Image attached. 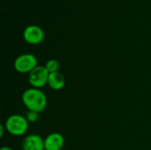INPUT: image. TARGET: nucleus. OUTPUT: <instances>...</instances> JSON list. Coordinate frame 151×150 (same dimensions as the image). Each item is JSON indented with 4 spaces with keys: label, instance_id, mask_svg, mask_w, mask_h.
<instances>
[{
    "label": "nucleus",
    "instance_id": "10",
    "mask_svg": "<svg viewBox=\"0 0 151 150\" xmlns=\"http://www.w3.org/2000/svg\"><path fill=\"white\" fill-rule=\"evenodd\" d=\"M26 118H27V120L29 123H35V122H36L37 119H38V113H37V112H35V111H28V112L27 113Z\"/></svg>",
    "mask_w": 151,
    "mask_h": 150
},
{
    "label": "nucleus",
    "instance_id": "7",
    "mask_svg": "<svg viewBox=\"0 0 151 150\" xmlns=\"http://www.w3.org/2000/svg\"><path fill=\"white\" fill-rule=\"evenodd\" d=\"M23 150H45L44 140L38 134H29L26 136L21 143Z\"/></svg>",
    "mask_w": 151,
    "mask_h": 150
},
{
    "label": "nucleus",
    "instance_id": "8",
    "mask_svg": "<svg viewBox=\"0 0 151 150\" xmlns=\"http://www.w3.org/2000/svg\"><path fill=\"white\" fill-rule=\"evenodd\" d=\"M65 79L61 72H56L50 73L48 79V86L51 89L60 90L65 87Z\"/></svg>",
    "mask_w": 151,
    "mask_h": 150
},
{
    "label": "nucleus",
    "instance_id": "6",
    "mask_svg": "<svg viewBox=\"0 0 151 150\" xmlns=\"http://www.w3.org/2000/svg\"><path fill=\"white\" fill-rule=\"evenodd\" d=\"M65 146V138L59 133H51L44 139L45 150H62Z\"/></svg>",
    "mask_w": 151,
    "mask_h": 150
},
{
    "label": "nucleus",
    "instance_id": "9",
    "mask_svg": "<svg viewBox=\"0 0 151 150\" xmlns=\"http://www.w3.org/2000/svg\"><path fill=\"white\" fill-rule=\"evenodd\" d=\"M45 68L50 73L58 72L59 70V63L56 59H50L45 64Z\"/></svg>",
    "mask_w": 151,
    "mask_h": 150
},
{
    "label": "nucleus",
    "instance_id": "2",
    "mask_svg": "<svg viewBox=\"0 0 151 150\" xmlns=\"http://www.w3.org/2000/svg\"><path fill=\"white\" fill-rule=\"evenodd\" d=\"M29 122L27 120L26 117L19 114H14L10 116L4 124L6 131L14 136L24 135L28 129Z\"/></svg>",
    "mask_w": 151,
    "mask_h": 150
},
{
    "label": "nucleus",
    "instance_id": "5",
    "mask_svg": "<svg viewBox=\"0 0 151 150\" xmlns=\"http://www.w3.org/2000/svg\"><path fill=\"white\" fill-rule=\"evenodd\" d=\"M24 40L32 45L41 43L44 39V32L42 27L35 25H30L27 27L23 32Z\"/></svg>",
    "mask_w": 151,
    "mask_h": 150
},
{
    "label": "nucleus",
    "instance_id": "11",
    "mask_svg": "<svg viewBox=\"0 0 151 150\" xmlns=\"http://www.w3.org/2000/svg\"><path fill=\"white\" fill-rule=\"evenodd\" d=\"M0 150H13V149H12V148H10V147H2Z\"/></svg>",
    "mask_w": 151,
    "mask_h": 150
},
{
    "label": "nucleus",
    "instance_id": "3",
    "mask_svg": "<svg viewBox=\"0 0 151 150\" xmlns=\"http://www.w3.org/2000/svg\"><path fill=\"white\" fill-rule=\"evenodd\" d=\"M14 69L19 73H30L35 67L38 66L36 57L30 53L19 55L14 61Z\"/></svg>",
    "mask_w": 151,
    "mask_h": 150
},
{
    "label": "nucleus",
    "instance_id": "4",
    "mask_svg": "<svg viewBox=\"0 0 151 150\" xmlns=\"http://www.w3.org/2000/svg\"><path fill=\"white\" fill-rule=\"evenodd\" d=\"M50 72L47 71L45 66L38 65L28 74V82L35 88H42L45 85H48Z\"/></svg>",
    "mask_w": 151,
    "mask_h": 150
},
{
    "label": "nucleus",
    "instance_id": "1",
    "mask_svg": "<svg viewBox=\"0 0 151 150\" xmlns=\"http://www.w3.org/2000/svg\"><path fill=\"white\" fill-rule=\"evenodd\" d=\"M21 99L26 108L30 111L40 113L47 106V96L38 88H31L26 89L22 94Z\"/></svg>",
    "mask_w": 151,
    "mask_h": 150
}]
</instances>
